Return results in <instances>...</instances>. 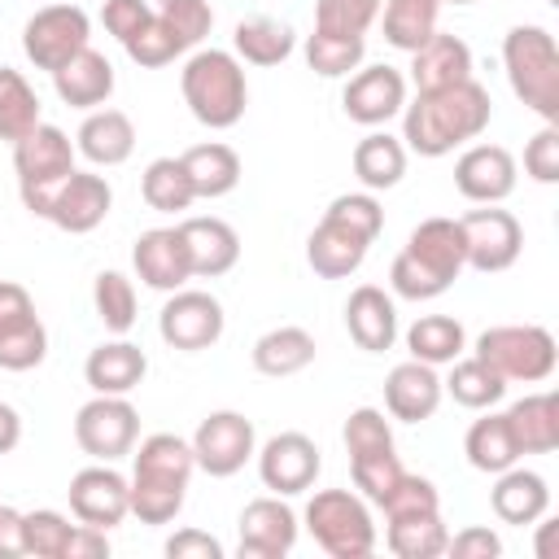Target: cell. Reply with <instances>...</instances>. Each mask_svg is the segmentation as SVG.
<instances>
[{
	"label": "cell",
	"mask_w": 559,
	"mask_h": 559,
	"mask_svg": "<svg viewBox=\"0 0 559 559\" xmlns=\"http://www.w3.org/2000/svg\"><path fill=\"white\" fill-rule=\"evenodd\" d=\"M493 118V100L476 79L415 92L411 105H402V144L419 157H445L459 144H472L485 135Z\"/></svg>",
	"instance_id": "6da1fadb"
},
{
	"label": "cell",
	"mask_w": 559,
	"mask_h": 559,
	"mask_svg": "<svg viewBox=\"0 0 559 559\" xmlns=\"http://www.w3.org/2000/svg\"><path fill=\"white\" fill-rule=\"evenodd\" d=\"M380 227H384V210H380L376 192H367V188H362V192H341V197L323 210V218L314 223V231H310V240H306V262H310V271L323 275V280H345V275H354V271L362 266L367 249L376 245Z\"/></svg>",
	"instance_id": "7a4b0ae2"
},
{
	"label": "cell",
	"mask_w": 559,
	"mask_h": 559,
	"mask_svg": "<svg viewBox=\"0 0 559 559\" xmlns=\"http://www.w3.org/2000/svg\"><path fill=\"white\" fill-rule=\"evenodd\" d=\"M197 472L192 445L175 432H153L140 441V450L131 454V515L140 524H170L183 511L188 498V480Z\"/></svg>",
	"instance_id": "3957f363"
},
{
	"label": "cell",
	"mask_w": 559,
	"mask_h": 559,
	"mask_svg": "<svg viewBox=\"0 0 559 559\" xmlns=\"http://www.w3.org/2000/svg\"><path fill=\"white\" fill-rule=\"evenodd\" d=\"M463 266H467V258H463L459 218H441L437 214V218H424L406 236L402 253L389 266V284L406 301H432L463 275Z\"/></svg>",
	"instance_id": "277c9868"
},
{
	"label": "cell",
	"mask_w": 559,
	"mask_h": 559,
	"mask_svg": "<svg viewBox=\"0 0 559 559\" xmlns=\"http://www.w3.org/2000/svg\"><path fill=\"white\" fill-rule=\"evenodd\" d=\"M179 92H183L188 114L210 131L236 127L249 105L245 66L227 48H197L179 70Z\"/></svg>",
	"instance_id": "5b68a950"
},
{
	"label": "cell",
	"mask_w": 559,
	"mask_h": 559,
	"mask_svg": "<svg viewBox=\"0 0 559 559\" xmlns=\"http://www.w3.org/2000/svg\"><path fill=\"white\" fill-rule=\"evenodd\" d=\"M502 66L511 92L542 122H559V48L546 26H511L502 35Z\"/></svg>",
	"instance_id": "8992f818"
},
{
	"label": "cell",
	"mask_w": 559,
	"mask_h": 559,
	"mask_svg": "<svg viewBox=\"0 0 559 559\" xmlns=\"http://www.w3.org/2000/svg\"><path fill=\"white\" fill-rule=\"evenodd\" d=\"M74 157H79V148H74V144H70V135H66L61 127H52V122L31 127V131L13 144V175H17V192H22V205H26L35 218H44V214H48V205H52L57 188L79 170V166H74Z\"/></svg>",
	"instance_id": "52a82bcc"
},
{
	"label": "cell",
	"mask_w": 559,
	"mask_h": 559,
	"mask_svg": "<svg viewBox=\"0 0 559 559\" xmlns=\"http://www.w3.org/2000/svg\"><path fill=\"white\" fill-rule=\"evenodd\" d=\"M306 528L332 559H367L376 550V520L354 489H319L306 502Z\"/></svg>",
	"instance_id": "ba28073f"
},
{
	"label": "cell",
	"mask_w": 559,
	"mask_h": 559,
	"mask_svg": "<svg viewBox=\"0 0 559 559\" xmlns=\"http://www.w3.org/2000/svg\"><path fill=\"white\" fill-rule=\"evenodd\" d=\"M476 358L489 362L507 384L511 380L542 384V380H550L559 349L542 323H498V328H485L476 336Z\"/></svg>",
	"instance_id": "9c48e42d"
},
{
	"label": "cell",
	"mask_w": 559,
	"mask_h": 559,
	"mask_svg": "<svg viewBox=\"0 0 559 559\" xmlns=\"http://www.w3.org/2000/svg\"><path fill=\"white\" fill-rule=\"evenodd\" d=\"M87 35H92V22L79 4L70 0H52L44 9H35L22 26V52L35 70H61L74 52L87 48Z\"/></svg>",
	"instance_id": "30bf717a"
},
{
	"label": "cell",
	"mask_w": 559,
	"mask_h": 559,
	"mask_svg": "<svg viewBox=\"0 0 559 559\" xmlns=\"http://www.w3.org/2000/svg\"><path fill=\"white\" fill-rule=\"evenodd\" d=\"M140 437V411L122 393H96L74 415V441L96 463H118L135 450Z\"/></svg>",
	"instance_id": "8fae6325"
},
{
	"label": "cell",
	"mask_w": 559,
	"mask_h": 559,
	"mask_svg": "<svg viewBox=\"0 0 559 559\" xmlns=\"http://www.w3.org/2000/svg\"><path fill=\"white\" fill-rule=\"evenodd\" d=\"M459 231H463V258L472 271L480 275H493V271H507L515 266L520 249H524V227L511 210H498V205H480V210H467L459 218Z\"/></svg>",
	"instance_id": "7c38bea8"
},
{
	"label": "cell",
	"mask_w": 559,
	"mask_h": 559,
	"mask_svg": "<svg viewBox=\"0 0 559 559\" xmlns=\"http://www.w3.org/2000/svg\"><path fill=\"white\" fill-rule=\"evenodd\" d=\"M227 328V314H223V301L214 293H201V288H175L157 314V332L170 349H183V354H201L210 345H218Z\"/></svg>",
	"instance_id": "4fadbf2b"
},
{
	"label": "cell",
	"mask_w": 559,
	"mask_h": 559,
	"mask_svg": "<svg viewBox=\"0 0 559 559\" xmlns=\"http://www.w3.org/2000/svg\"><path fill=\"white\" fill-rule=\"evenodd\" d=\"M192 459L205 476H236L253 454H258V432L253 419H245L240 411H210L197 432H192Z\"/></svg>",
	"instance_id": "5bb4252c"
},
{
	"label": "cell",
	"mask_w": 559,
	"mask_h": 559,
	"mask_svg": "<svg viewBox=\"0 0 559 559\" xmlns=\"http://www.w3.org/2000/svg\"><path fill=\"white\" fill-rule=\"evenodd\" d=\"M48 358V328L22 284L0 280V371H31Z\"/></svg>",
	"instance_id": "9a60e30c"
},
{
	"label": "cell",
	"mask_w": 559,
	"mask_h": 559,
	"mask_svg": "<svg viewBox=\"0 0 559 559\" xmlns=\"http://www.w3.org/2000/svg\"><path fill=\"white\" fill-rule=\"evenodd\" d=\"M66 493H70V515L100 533L118 528L131 515V489L114 463H92V467L74 472Z\"/></svg>",
	"instance_id": "2e32d148"
},
{
	"label": "cell",
	"mask_w": 559,
	"mask_h": 559,
	"mask_svg": "<svg viewBox=\"0 0 559 559\" xmlns=\"http://www.w3.org/2000/svg\"><path fill=\"white\" fill-rule=\"evenodd\" d=\"M293 546H297V511L280 493L245 502V511L236 520L240 559H284Z\"/></svg>",
	"instance_id": "e0dca14e"
},
{
	"label": "cell",
	"mask_w": 559,
	"mask_h": 559,
	"mask_svg": "<svg viewBox=\"0 0 559 559\" xmlns=\"http://www.w3.org/2000/svg\"><path fill=\"white\" fill-rule=\"evenodd\" d=\"M406 105V74L393 66H358L341 92V109L358 127H384Z\"/></svg>",
	"instance_id": "ac0fdd59"
},
{
	"label": "cell",
	"mask_w": 559,
	"mask_h": 559,
	"mask_svg": "<svg viewBox=\"0 0 559 559\" xmlns=\"http://www.w3.org/2000/svg\"><path fill=\"white\" fill-rule=\"evenodd\" d=\"M258 476L271 493L280 498H293V493H306L323 467L319 459V445L306 437V432H275L258 454Z\"/></svg>",
	"instance_id": "d6986e66"
},
{
	"label": "cell",
	"mask_w": 559,
	"mask_h": 559,
	"mask_svg": "<svg viewBox=\"0 0 559 559\" xmlns=\"http://www.w3.org/2000/svg\"><path fill=\"white\" fill-rule=\"evenodd\" d=\"M515 157L502 144H467L454 162V188L476 205H502L515 192Z\"/></svg>",
	"instance_id": "ffe728a7"
},
{
	"label": "cell",
	"mask_w": 559,
	"mask_h": 559,
	"mask_svg": "<svg viewBox=\"0 0 559 559\" xmlns=\"http://www.w3.org/2000/svg\"><path fill=\"white\" fill-rule=\"evenodd\" d=\"M109 205H114L109 179L96 175V170H74V175L57 188V197H52V205H48L44 218H48L52 227L70 231V236H87V231H96V227L105 223Z\"/></svg>",
	"instance_id": "44dd1931"
},
{
	"label": "cell",
	"mask_w": 559,
	"mask_h": 559,
	"mask_svg": "<svg viewBox=\"0 0 559 559\" xmlns=\"http://www.w3.org/2000/svg\"><path fill=\"white\" fill-rule=\"evenodd\" d=\"M131 266L157 293H175V288H183L192 280V262H188L179 227H148V231H140L135 245H131Z\"/></svg>",
	"instance_id": "7402d4cb"
},
{
	"label": "cell",
	"mask_w": 559,
	"mask_h": 559,
	"mask_svg": "<svg viewBox=\"0 0 559 559\" xmlns=\"http://www.w3.org/2000/svg\"><path fill=\"white\" fill-rule=\"evenodd\" d=\"M175 227L183 236V249H188V262H192V280H218L240 262V236H236L231 223L205 214V218H183Z\"/></svg>",
	"instance_id": "603a6c76"
},
{
	"label": "cell",
	"mask_w": 559,
	"mask_h": 559,
	"mask_svg": "<svg viewBox=\"0 0 559 559\" xmlns=\"http://www.w3.org/2000/svg\"><path fill=\"white\" fill-rule=\"evenodd\" d=\"M441 406V376L437 367L419 362V358H406L389 371L384 380V411L402 424H424L432 419Z\"/></svg>",
	"instance_id": "cb8c5ba5"
},
{
	"label": "cell",
	"mask_w": 559,
	"mask_h": 559,
	"mask_svg": "<svg viewBox=\"0 0 559 559\" xmlns=\"http://www.w3.org/2000/svg\"><path fill=\"white\" fill-rule=\"evenodd\" d=\"M345 332L367 354L393 349V341H397V306H393V297L384 288H376V284H358L349 293V301H345Z\"/></svg>",
	"instance_id": "d4e9b609"
},
{
	"label": "cell",
	"mask_w": 559,
	"mask_h": 559,
	"mask_svg": "<svg viewBox=\"0 0 559 559\" xmlns=\"http://www.w3.org/2000/svg\"><path fill=\"white\" fill-rule=\"evenodd\" d=\"M489 507L502 524H537L546 511H550V485L542 472L533 467H520L511 463L507 472H498L493 489H489Z\"/></svg>",
	"instance_id": "484cf974"
},
{
	"label": "cell",
	"mask_w": 559,
	"mask_h": 559,
	"mask_svg": "<svg viewBox=\"0 0 559 559\" xmlns=\"http://www.w3.org/2000/svg\"><path fill=\"white\" fill-rule=\"evenodd\" d=\"M472 79V48L450 35V31H432L415 52H411V83L415 92H432V87H450Z\"/></svg>",
	"instance_id": "4316f807"
},
{
	"label": "cell",
	"mask_w": 559,
	"mask_h": 559,
	"mask_svg": "<svg viewBox=\"0 0 559 559\" xmlns=\"http://www.w3.org/2000/svg\"><path fill=\"white\" fill-rule=\"evenodd\" d=\"M52 87L70 109H100L114 96V66L105 52H96L92 44L83 52H74L61 70H52Z\"/></svg>",
	"instance_id": "83f0119b"
},
{
	"label": "cell",
	"mask_w": 559,
	"mask_h": 559,
	"mask_svg": "<svg viewBox=\"0 0 559 559\" xmlns=\"http://www.w3.org/2000/svg\"><path fill=\"white\" fill-rule=\"evenodd\" d=\"M74 148L79 157H87L92 166H122L131 153H135V122L122 114V109H92L74 135Z\"/></svg>",
	"instance_id": "f1b7e54d"
},
{
	"label": "cell",
	"mask_w": 559,
	"mask_h": 559,
	"mask_svg": "<svg viewBox=\"0 0 559 559\" xmlns=\"http://www.w3.org/2000/svg\"><path fill=\"white\" fill-rule=\"evenodd\" d=\"M144 376H148V354L140 345L122 341V336L96 345L83 362V380H87L92 393H122L127 397Z\"/></svg>",
	"instance_id": "f546056e"
},
{
	"label": "cell",
	"mask_w": 559,
	"mask_h": 559,
	"mask_svg": "<svg viewBox=\"0 0 559 559\" xmlns=\"http://www.w3.org/2000/svg\"><path fill=\"white\" fill-rule=\"evenodd\" d=\"M511 437L520 454H550L559 450V397L555 393H524L507 406Z\"/></svg>",
	"instance_id": "4dcf8cb0"
},
{
	"label": "cell",
	"mask_w": 559,
	"mask_h": 559,
	"mask_svg": "<svg viewBox=\"0 0 559 559\" xmlns=\"http://www.w3.org/2000/svg\"><path fill=\"white\" fill-rule=\"evenodd\" d=\"M249 358H253V371H262L271 380H284V376H297V371H306L314 362V336L306 328H297V323L271 328V332H262L253 341Z\"/></svg>",
	"instance_id": "1f68e13d"
},
{
	"label": "cell",
	"mask_w": 559,
	"mask_h": 559,
	"mask_svg": "<svg viewBox=\"0 0 559 559\" xmlns=\"http://www.w3.org/2000/svg\"><path fill=\"white\" fill-rule=\"evenodd\" d=\"M188 179H192V192L197 201H214V197H227L236 183H240V157L231 144L223 140H210V144H192L188 153H179Z\"/></svg>",
	"instance_id": "d6a6232c"
},
{
	"label": "cell",
	"mask_w": 559,
	"mask_h": 559,
	"mask_svg": "<svg viewBox=\"0 0 559 559\" xmlns=\"http://www.w3.org/2000/svg\"><path fill=\"white\" fill-rule=\"evenodd\" d=\"M293 48H297V35L280 17H262V13L258 17H240L236 31H231V52L240 61H249V66H262V70L288 61Z\"/></svg>",
	"instance_id": "836d02e7"
},
{
	"label": "cell",
	"mask_w": 559,
	"mask_h": 559,
	"mask_svg": "<svg viewBox=\"0 0 559 559\" xmlns=\"http://www.w3.org/2000/svg\"><path fill=\"white\" fill-rule=\"evenodd\" d=\"M354 175L367 192H384V188H397L402 175H406V144L389 131H367L358 144H354Z\"/></svg>",
	"instance_id": "e575fe53"
},
{
	"label": "cell",
	"mask_w": 559,
	"mask_h": 559,
	"mask_svg": "<svg viewBox=\"0 0 559 559\" xmlns=\"http://www.w3.org/2000/svg\"><path fill=\"white\" fill-rule=\"evenodd\" d=\"M463 454H467V463L476 467V472H489V476H498V472H507L511 463H520L524 454H520V445H515V437H511V424H507V411L502 415H480L472 428H467V437H463Z\"/></svg>",
	"instance_id": "d590c367"
},
{
	"label": "cell",
	"mask_w": 559,
	"mask_h": 559,
	"mask_svg": "<svg viewBox=\"0 0 559 559\" xmlns=\"http://www.w3.org/2000/svg\"><path fill=\"white\" fill-rule=\"evenodd\" d=\"M384 542L397 559H437L445 555L450 528L441 520V511H415V515H393L384 520Z\"/></svg>",
	"instance_id": "8d00e7d4"
},
{
	"label": "cell",
	"mask_w": 559,
	"mask_h": 559,
	"mask_svg": "<svg viewBox=\"0 0 559 559\" xmlns=\"http://www.w3.org/2000/svg\"><path fill=\"white\" fill-rule=\"evenodd\" d=\"M406 349H411V358H419L428 367H445L467 349V332L454 314H419L406 328Z\"/></svg>",
	"instance_id": "74e56055"
},
{
	"label": "cell",
	"mask_w": 559,
	"mask_h": 559,
	"mask_svg": "<svg viewBox=\"0 0 559 559\" xmlns=\"http://www.w3.org/2000/svg\"><path fill=\"white\" fill-rule=\"evenodd\" d=\"M441 393H450L459 406H467V411H489V406H498L502 402V393H507V380L489 367V362H480L476 354H459L454 362H450V376L441 380Z\"/></svg>",
	"instance_id": "f35d334b"
},
{
	"label": "cell",
	"mask_w": 559,
	"mask_h": 559,
	"mask_svg": "<svg viewBox=\"0 0 559 559\" xmlns=\"http://www.w3.org/2000/svg\"><path fill=\"white\" fill-rule=\"evenodd\" d=\"M140 197L157 214H179V210H188L197 201L192 179H188V170H183L179 157H153L144 166V175H140Z\"/></svg>",
	"instance_id": "ab89813d"
},
{
	"label": "cell",
	"mask_w": 559,
	"mask_h": 559,
	"mask_svg": "<svg viewBox=\"0 0 559 559\" xmlns=\"http://www.w3.org/2000/svg\"><path fill=\"white\" fill-rule=\"evenodd\" d=\"M437 13H441V0H384L380 4L384 39L402 52H415L437 31Z\"/></svg>",
	"instance_id": "60d3db41"
},
{
	"label": "cell",
	"mask_w": 559,
	"mask_h": 559,
	"mask_svg": "<svg viewBox=\"0 0 559 559\" xmlns=\"http://www.w3.org/2000/svg\"><path fill=\"white\" fill-rule=\"evenodd\" d=\"M39 96L35 87L22 79V70L13 66H0V140L4 144H17L31 127H39Z\"/></svg>",
	"instance_id": "b9f144b4"
},
{
	"label": "cell",
	"mask_w": 559,
	"mask_h": 559,
	"mask_svg": "<svg viewBox=\"0 0 559 559\" xmlns=\"http://www.w3.org/2000/svg\"><path fill=\"white\" fill-rule=\"evenodd\" d=\"M367 57V39L358 35H323L310 31L306 35V66L323 79H349Z\"/></svg>",
	"instance_id": "7bdbcfd3"
},
{
	"label": "cell",
	"mask_w": 559,
	"mask_h": 559,
	"mask_svg": "<svg viewBox=\"0 0 559 559\" xmlns=\"http://www.w3.org/2000/svg\"><path fill=\"white\" fill-rule=\"evenodd\" d=\"M92 306H96V319L105 323V332L122 336V332L135 328V284L122 271H100L96 275Z\"/></svg>",
	"instance_id": "ee69618b"
},
{
	"label": "cell",
	"mask_w": 559,
	"mask_h": 559,
	"mask_svg": "<svg viewBox=\"0 0 559 559\" xmlns=\"http://www.w3.org/2000/svg\"><path fill=\"white\" fill-rule=\"evenodd\" d=\"M341 437H345L349 463H362V459H380V454H393V428H389L384 411H376V406H358V411H349V419H345Z\"/></svg>",
	"instance_id": "f6af8a7d"
},
{
	"label": "cell",
	"mask_w": 559,
	"mask_h": 559,
	"mask_svg": "<svg viewBox=\"0 0 559 559\" xmlns=\"http://www.w3.org/2000/svg\"><path fill=\"white\" fill-rule=\"evenodd\" d=\"M79 524H70L61 511L39 507V511H22V533H26V555L35 559H66L70 537Z\"/></svg>",
	"instance_id": "bcb514c9"
},
{
	"label": "cell",
	"mask_w": 559,
	"mask_h": 559,
	"mask_svg": "<svg viewBox=\"0 0 559 559\" xmlns=\"http://www.w3.org/2000/svg\"><path fill=\"white\" fill-rule=\"evenodd\" d=\"M384 0H314V31L323 35H358L367 39Z\"/></svg>",
	"instance_id": "7dc6e473"
},
{
	"label": "cell",
	"mask_w": 559,
	"mask_h": 559,
	"mask_svg": "<svg viewBox=\"0 0 559 559\" xmlns=\"http://www.w3.org/2000/svg\"><path fill=\"white\" fill-rule=\"evenodd\" d=\"M157 13H162V22H166V31L175 35L179 52L201 48V39H205L210 26H214V9H210V0H166Z\"/></svg>",
	"instance_id": "c3c4849f"
},
{
	"label": "cell",
	"mask_w": 559,
	"mask_h": 559,
	"mask_svg": "<svg viewBox=\"0 0 559 559\" xmlns=\"http://www.w3.org/2000/svg\"><path fill=\"white\" fill-rule=\"evenodd\" d=\"M122 52L135 61V66H144V70H162V66H170L175 57H183L179 52V44H175V35L166 31V22H162V13L153 9V17L122 44Z\"/></svg>",
	"instance_id": "681fc988"
},
{
	"label": "cell",
	"mask_w": 559,
	"mask_h": 559,
	"mask_svg": "<svg viewBox=\"0 0 559 559\" xmlns=\"http://www.w3.org/2000/svg\"><path fill=\"white\" fill-rule=\"evenodd\" d=\"M380 511L384 520L393 515H415V511H441V498H437V485L428 476H415V472H402L393 480V489L380 498Z\"/></svg>",
	"instance_id": "f907efd6"
},
{
	"label": "cell",
	"mask_w": 559,
	"mask_h": 559,
	"mask_svg": "<svg viewBox=\"0 0 559 559\" xmlns=\"http://www.w3.org/2000/svg\"><path fill=\"white\" fill-rule=\"evenodd\" d=\"M524 175L537 183H559V122H546L524 144Z\"/></svg>",
	"instance_id": "816d5d0a"
},
{
	"label": "cell",
	"mask_w": 559,
	"mask_h": 559,
	"mask_svg": "<svg viewBox=\"0 0 559 559\" xmlns=\"http://www.w3.org/2000/svg\"><path fill=\"white\" fill-rule=\"evenodd\" d=\"M148 17H153L148 0H105V4H100V22H105V31H109L118 44H127Z\"/></svg>",
	"instance_id": "f5cc1de1"
},
{
	"label": "cell",
	"mask_w": 559,
	"mask_h": 559,
	"mask_svg": "<svg viewBox=\"0 0 559 559\" xmlns=\"http://www.w3.org/2000/svg\"><path fill=\"white\" fill-rule=\"evenodd\" d=\"M445 555H454V559H498V555H502V542H498L493 528L472 524V528H459V533L445 542Z\"/></svg>",
	"instance_id": "db71d44e"
},
{
	"label": "cell",
	"mask_w": 559,
	"mask_h": 559,
	"mask_svg": "<svg viewBox=\"0 0 559 559\" xmlns=\"http://www.w3.org/2000/svg\"><path fill=\"white\" fill-rule=\"evenodd\" d=\"M166 555L170 559H223V542L201 528H179L175 537H166Z\"/></svg>",
	"instance_id": "11a10c76"
},
{
	"label": "cell",
	"mask_w": 559,
	"mask_h": 559,
	"mask_svg": "<svg viewBox=\"0 0 559 559\" xmlns=\"http://www.w3.org/2000/svg\"><path fill=\"white\" fill-rule=\"evenodd\" d=\"M26 555V533H22V511L0 502V559H22Z\"/></svg>",
	"instance_id": "9f6ffc18"
},
{
	"label": "cell",
	"mask_w": 559,
	"mask_h": 559,
	"mask_svg": "<svg viewBox=\"0 0 559 559\" xmlns=\"http://www.w3.org/2000/svg\"><path fill=\"white\" fill-rule=\"evenodd\" d=\"M17 441H22V415L9 402H0V454L17 450Z\"/></svg>",
	"instance_id": "6f0895ef"
},
{
	"label": "cell",
	"mask_w": 559,
	"mask_h": 559,
	"mask_svg": "<svg viewBox=\"0 0 559 559\" xmlns=\"http://www.w3.org/2000/svg\"><path fill=\"white\" fill-rule=\"evenodd\" d=\"M550 524H555V520L542 515V524H537V528H542V533H537V559H550Z\"/></svg>",
	"instance_id": "680465c9"
},
{
	"label": "cell",
	"mask_w": 559,
	"mask_h": 559,
	"mask_svg": "<svg viewBox=\"0 0 559 559\" xmlns=\"http://www.w3.org/2000/svg\"><path fill=\"white\" fill-rule=\"evenodd\" d=\"M441 4H476V0H441Z\"/></svg>",
	"instance_id": "91938a15"
},
{
	"label": "cell",
	"mask_w": 559,
	"mask_h": 559,
	"mask_svg": "<svg viewBox=\"0 0 559 559\" xmlns=\"http://www.w3.org/2000/svg\"><path fill=\"white\" fill-rule=\"evenodd\" d=\"M157 4H166V0H157Z\"/></svg>",
	"instance_id": "94428289"
}]
</instances>
